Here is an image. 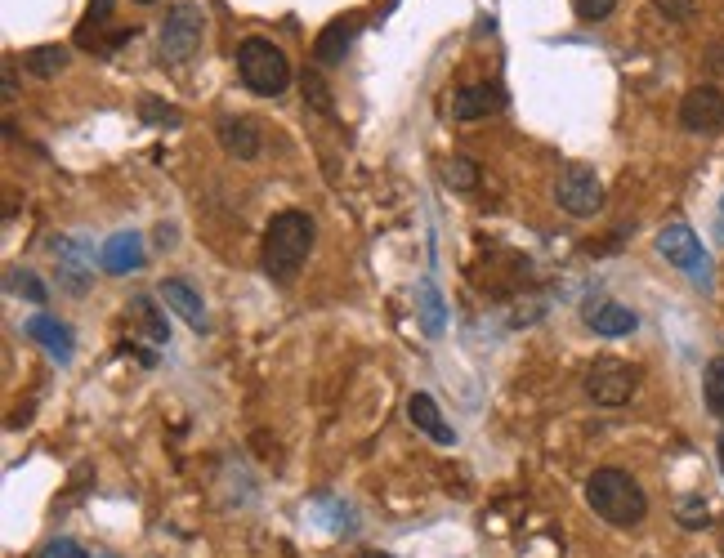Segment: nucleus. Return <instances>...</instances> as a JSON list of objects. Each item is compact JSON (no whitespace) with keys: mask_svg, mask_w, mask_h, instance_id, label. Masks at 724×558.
I'll return each mask as SVG.
<instances>
[{"mask_svg":"<svg viewBox=\"0 0 724 558\" xmlns=\"http://www.w3.org/2000/svg\"><path fill=\"white\" fill-rule=\"evenodd\" d=\"M675 523H680L684 532H702V527L711 523V505L702 496H684L680 505H675Z\"/></svg>","mask_w":724,"mask_h":558,"instance_id":"obj_22","label":"nucleus"},{"mask_svg":"<svg viewBox=\"0 0 724 558\" xmlns=\"http://www.w3.org/2000/svg\"><path fill=\"white\" fill-rule=\"evenodd\" d=\"M237 81L251 94H260V99H278L291 85V59L264 36H246L237 45Z\"/></svg>","mask_w":724,"mask_h":558,"instance_id":"obj_3","label":"nucleus"},{"mask_svg":"<svg viewBox=\"0 0 724 558\" xmlns=\"http://www.w3.org/2000/svg\"><path fill=\"white\" fill-rule=\"evenodd\" d=\"M586 505L595 509V518H604L617 532H631V527H640L644 518H649L644 487L635 483L626 469H613V465L595 469V474L586 478Z\"/></svg>","mask_w":724,"mask_h":558,"instance_id":"obj_2","label":"nucleus"},{"mask_svg":"<svg viewBox=\"0 0 724 558\" xmlns=\"http://www.w3.org/2000/svg\"><path fill=\"white\" fill-rule=\"evenodd\" d=\"M438 175H443V184L452 192H474L479 188V179H483V170H479V161L474 157H447L443 166H438Z\"/></svg>","mask_w":724,"mask_h":558,"instance_id":"obj_20","label":"nucleus"},{"mask_svg":"<svg viewBox=\"0 0 724 558\" xmlns=\"http://www.w3.org/2000/svg\"><path fill=\"white\" fill-rule=\"evenodd\" d=\"M300 85H304V103H313V108H318V112H327V117H331V112H336V108H331L327 81H322L318 72H304V81H300Z\"/></svg>","mask_w":724,"mask_h":558,"instance_id":"obj_25","label":"nucleus"},{"mask_svg":"<svg viewBox=\"0 0 724 558\" xmlns=\"http://www.w3.org/2000/svg\"><path fill=\"white\" fill-rule=\"evenodd\" d=\"M716 451H720V469H724V429H720V442H716Z\"/></svg>","mask_w":724,"mask_h":558,"instance_id":"obj_34","label":"nucleus"},{"mask_svg":"<svg viewBox=\"0 0 724 558\" xmlns=\"http://www.w3.org/2000/svg\"><path fill=\"white\" fill-rule=\"evenodd\" d=\"M573 9H577L581 23H604V18L617 9V0H573Z\"/></svg>","mask_w":724,"mask_h":558,"instance_id":"obj_27","label":"nucleus"},{"mask_svg":"<svg viewBox=\"0 0 724 558\" xmlns=\"http://www.w3.org/2000/svg\"><path fill=\"white\" fill-rule=\"evenodd\" d=\"M23 331H27V340L41 344V349L50 353V358L59 362V367H68V362H72V353H76V349H72V331H68V326H63L54 313H36V317H27Z\"/></svg>","mask_w":724,"mask_h":558,"instance_id":"obj_12","label":"nucleus"},{"mask_svg":"<svg viewBox=\"0 0 724 558\" xmlns=\"http://www.w3.org/2000/svg\"><path fill=\"white\" fill-rule=\"evenodd\" d=\"M501 103H506V99H501L497 85H488V81L461 85V90L452 94V117H456V121H483V117H492Z\"/></svg>","mask_w":724,"mask_h":558,"instance_id":"obj_15","label":"nucleus"},{"mask_svg":"<svg viewBox=\"0 0 724 558\" xmlns=\"http://www.w3.org/2000/svg\"><path fill=\"white\" fill-rule=\"evenodd\" d=\"M313 242H318V224H313L309 210H278L260 242L264 277L278 286H291L295 273L304 268V259L313 255Z\"/></svg>","mask_w":724,"mask_h":558,"instance_id":"obj_1","label":"nucleus"},{"mask_svg":"<svg viewBox=\"0 0 724 558\" xmlns=\"http://www.w3.org/2000/svg\"><path fill=\"white\" fill-rule=\"evenodd\" d=\"M702 398H707V411L724 420V358H711L707 371H702Z\"/></svg>","mask_w":724,"mask_h":558,"instance_id":"obj_21","label":"nucleus"},{"mask_svg":"<svg viewBox=\"0 0 724 558\" xmlns=\"http://www.w3.org/2000/svg\"><path fill=\"white\" fill-rule=\"evenodd\" d=\"M653 9L666 18V23H693V14H698V0H653Z\"/></svg>","mask_w":724,"mask_h":558,"instance_id":"obj_26","label":"nucleus"},{"mask_svg":"<svg viewBox=\"0 0 724 558\" xmlns=\"http://www.w3.org/2000/svg\"><path fill=\"white\" fill-rule=\"evenodd\" d=\"M680 125L689 134H716L724 130V90L720 85H693L680 99Z\"/></svg>","mask_w":724,"mask_h":558,"instance_id":"obj_8","label":"nucleus"},{"mask_svg":"<svg viewBox=\"0 0 724 558\" xmlns=\"http://www.w3.org/2000/svg\"><path fill=\"white\" fill-rule=\"evenodd\" d=\"M135 5H157V0H135Z\"/></svg>","mask_w":724,"mask_h":558,"instance_id":"obj_36","label":"nucleus"},{"mask_svg":"<svg viewBox=\"0 0 724 558\" xmlns=\"http://www.w3.org/2000/svg\"><path fill=\"white\" fill-rule=\"evenodd\" d=\"M707 63H711V67H720V72H724V45H711V50H707Z\"/></svg>","mask_w":724,"mask_h":558,"instance_id":"obj_32","label":"nucleus"},{"mask_svg":"<svg viewBox=\"0 0 724 558\" xmlns=\"http://www.w3.org/2000/svg\"><path fill=\"white\" fill-rule=\"evenodd\" d=\"M202 36H206V9L197 5V0H179V5H170L166 18H161L157 50L166 63H188L202 50Z\"/></svg>","mask_w":724,"mask_h":558,"instance_id":"obj_4","label":"nucleus"},{"mask_svg":"<svg viewBox=\"0 0 724 558\" xmlns=\"http://www.w3.org/2000/svg\"><path fill=\"white\" fill-rule=\"evenodd\" d=\"M358 32H362V14L331 18V23L318 32V41H313V63L318 67H340L349 59V50H354Z\"/></svg>","mask_w":724,"mask_h":558,"instance_id":"obj_9","label":"nucleus"},{"mask_svg":"<svg viewBox=\"0 0 724 558\" xmlns=\"http://www.w3.org/2000/svg\"><path fill=\"white\" fill-rule=\"evenodd\" d=\"M139 112H144V121H166V125H179V112H175V108H161L157 99H144V103H139Z\"/></svg>","mask_w":724,"mask_h":558,"instance_id":"obj_29","label":"nucleus"},{"mask_svg":"<svg viewBox=\"0 0 724 558\" xmlns=\"http://www.w3.org/2000/svg\"><path fill=\"white\" fill-rule=\"evenodd\" d=\"M23 63H27V72H32V76L54 81V76L68 67V45H36V50L23 54Z\"/></svg>","mask_w":724,"mask_h":558,"instance_id":"obj_19","label":"nucleus"},{"mask_svg":"<svg viewBox=\"0 0 724 558\" xmlns=\"http://www.w3.org/2000/svg\"><path fill=\"white\" fill-rule=\"evenodd\" d=\"M157 295H161V304H166L175 317H184L193 331H206V300H202V291H197L193 282H184V277H166V282L157 286Z\"/></svg>","mask_w":724,"mask_h":558,"instance_id":"obj_10","label":"nucleus"},{"mask_svg":"<svg viewBox=\"0 0 724 558\" xmlns=\"http://www.w3.org/2000/svg\"><path fill=\"white\" fill-rule=\"evenodd\" d=\"M640 389V371L622 358H599L595 367L586 371V393L599 407H626Z\"/></svg>","mask_w":724,"mask_h":558,"instance_id":"obj_7","label":"nucleus"},{"mask_svg":"<svg viewBox=\"0 0 724 558\" xmlns=\"http://www.w3.org/2000/svg\"><path fill=\"white\" fill-rule=\"evenodd\" d=\"M108 14H112V0H90V14H85V32L81 36H90L94 27L108 23Z\"/></svg>","mask_w":724,"mask_h":558,"instance_id":"obj_30","label":"nucleus"},{"mask_svg":"<svg viewBox=\"0 0 724 558\" xmlns=\"http://www.w3.org/2000/svg\"><path fill=\"white\" fill-rule=\"evenodd\" d=\"M421 322L430 335H443V295H438V286L430 277L421 282Z\"/></svg>","mask_w":724,"mask_h":558,"instance_id":"obj_23","label":"nucleus"},{"mask_svg":"<svg viewBox=\"0 0 724 558\" xmlns=\"http://www.w3.org/2000/svg\"><path fill=\"white\" fill-rule=\"evenodd\" d=\"M36 558H90V554H85L76 541H68V536H59V541H45Z\"/></svg>","mask_w":724,"mask_h":558,"instance_id":"obj_28","label":"nucleus"},{"mask_svg":"<svg viewBox=\"0 0 724 558\" xmlns=\"http://www.w3.org/2000/svg\"><path fill=\"white\" fill-rule=\"evenodd\" d=\"M657 255L680 268L693 286H702V291L711 286V255H707V246H702V237L693 233L684 219H675V224H666L662 233H657Z\"/></svg>","mask_w":724,"mask_h":558,"instance_id":"obj_5","label":"nucleus"},{"mask_svg":"<svg viewBox=\"0 0 724 558\" xmlns=\"http://www.w3.org/2000/svg\"><path fill=\"white\" fill-rule=\"evenodd\" d=\"M126 309H130V317H135V322H139V331H144L152 344H161V349H166V344H170V326H166V313H161L157 304L148 300V295H135V300H130Z\"/></svg>","mask_w":724,"mask_h":558,"instance_id":"obj_18","label":"nucleus"},{"mask_svg":"<svg viewBox=\"0 0 724 558\" xmlns=\"http://www.w3.org/2000/svg\"><path fill=\"white\" fill-rule=\"evenodd\" d=\"M407 420L430 442H438V447H456V429L443 420V411H438V402L430 393H412V398H407Z\"/></svg>","mask_w":724,"mask_h":558,"instance_id":"obj_13","label":"nucleus"},{"mask_svg":"<svg viewBox=\"0 0 724 558\" xmlns=\"http://www.w3.org/2000/svg\"><path fill=\"white\" fill-rule=\"evenodd\" d=\"M9 291H14V295H23V300H32L36 309H41V304L50 300V291H45V286H41V277H36L32 268H14V273H9Z\"/></svg>","mask_w":724,"mask_h":558,"instance_id":"obj_24","label":"nucleus"},{"mask_svg":"<svg viewBox=\"0 0 724 558\" xmlns=\"http://www.w3.org/2000/svg\"><path fill=\"white\" fill-rule=\"evenodd\" d=\"M555 201H559V210H564V215L590 219V215H599V210H604V184H599V175L590 166L573 161V166L559 170Z\"/></svg>","mask_w":724,"mask_h":558,"instance_id":"obj_6","label":"nucleus"},{"mask_svg":"<svg viewBox=\"0 0 724 558\" xmlns=\"http://www.w3.org/2000/svg\"><path fill=\"white\" fill-rule=\"evenodd\" d=\"M94 558H112V554H94Z\"/></svg>","mask_w":724,"mask_h":558,"instance_id":"obj_37","label":"nucleus"},{"mask_svg":"<svg viewBox=\"0 0 724 558\" xmlns=\"http://www.w3.org/2000/svg\"><path fill=\"white\" fill-rule=\"evenodd\" d=\"M581 322L590 326L595 335H604V340H622V335H631L635 326H640V317H635V309H626V304H617V300H590L586 309H581Z\"/></svg>","mask_w":724,"mask_h":558,"instance_id":"obj_11","label":"nucleus"},{"mask_svg":"<svg viewBox=\"0 0 724 558\" xmlns=\"http://www.w3.org/2000/svg\"><path fill=\"white\" fill-rule=\"evenodd\" d=\"M362 558H394V554H376V550H371V554H362Z\"/></svg>","mask_w":724,"mask_h":558,"instance_id":"obj_35","label":"nucleus"},{"mask_svg":"<svg viewBox=\"0 0 724 558\" xmlns=\"http://www.w3.org/2000/svg\"><path fill=\"white\" fill-rule=\"evenodd\" d=\"M14 94H18V90H14V67L5 63V99H14Z\"/></svg>","mask_w":724,"mask_h":558,"instance_id":"obj_33","label":"nucleus"},{"mask_svg":"<svg viewBox=\"0 0 724 558\" xmlns=\"http://www.w3.org/2000/svg\"><path fill=\"white\" fill-rule=\"evenodd\" d=\"M175 246H179V228L161 219V224H157V250H175Z\"/></svg>","mask_w":724,"mask_h":558,"instance_id":"obj_31","label":"nucleus"},{"mask_svg":"<svg viewBox=\"0 0 724 558\" xmlns=\"http://www.w3.org/2000/svg\"><path fill=\"white\" fill-rule=\"evenodd\" d=\"M219 143H224L228 157L255 161V157H260V148H264L260 121H251V117H228V121H219Z\"/></svg>","mask_w":724,"mask_h":558,"instance_id":"obj_16","label":"nucleus"},{"mask_svg":"<svg viewBox=\"0 0 724 558\" xmlns=\"http://www.w3.org/2000/svg\"><path fill=\"white\" fill-rule=\"evenodd\" d=\"M50 250H54V259H59V273H63V282H68V291L81 295L85 286H90V264H85L81 246L68 242V237H59Z\"/></svg>","mask_w":724,"mask_h":558,"instance_id":"obj_17","label":"nucleus"},{"mask_svg":"<svg viewBox=\"0 0 724 558\" xmlns=\"http://www.w3.org/2000/svg\"><path fill=\"white\" fill-rule=\"evenodd\" d=\"M99 264H103V273H112V277L144 268V237L139 233H112L99 250Z\"/></svg>","mask_w":724,"mask_h":558,"instance_id":"obj_14","label":"nucleus"}]
</instances>
